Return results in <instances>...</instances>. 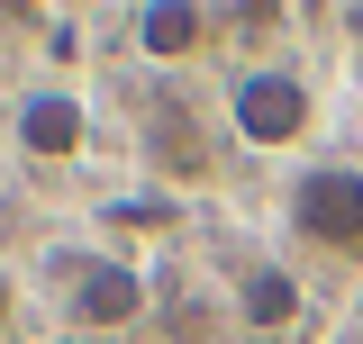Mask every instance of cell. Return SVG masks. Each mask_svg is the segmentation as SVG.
<instances>
[{"instance_id": "7", "label": "cell", "mask_w": 363, "mask_h": 344, "mask_svg": "<svg viewBox=\"0 0 363 344\" xmlns=\"http://www.w3.org/2000/svg\"><path fill=\"white\" fill-rule=\"evenodd\" d=\"M45 55H55V64H73V55H82V28H73V18H55V37H45Z\"/></svg>"}, {"instance_id": "9", "label": "cell", "mask_w": 363, "mask_h": 344, "mask_svg": "<svg viewBox=\"0 0 363 344\" xmlns=\"http://www.w3.org/2000/svg\"><path fill=\"white\" fill-rule=\"evenodd\" d=\"M345 37H363V9H345Z\"/></svg>"}, {"instance_id": "2", "label": "cell", "mask_w": 363, "mask_h": 344, "mask_svg": "<svg viewBox=\"0 0 363 344\" xmlns=\"http://www.w3.org/2000/svg\"><path fill=\"white\" fill-rule=\"evenodd\" d=\"M291 236L318 254H363V164H309L291 181Z\"/></svg>"}, {"instance_id": "6", "label": "cell", "mask_w": 363, "mask_h": 344, "mask_svg": "<svg viewBox=\"0 0 363 344\" xmlns=\"http://www.w3.org/2000/svg\"><path fill=\"white\" fill-rule=\"evenodd\" d=\"M236 308H245V326H291V317L309 308V290H300V272H291V263H245Z\"/></svg>"}, {"instance_id": "4", "label": "cell", "mask_w": 363, "mask_h": 344, "mask_svg": "<svg viewBox=\"0 0 363 344\" xmlns=\"http://www.w3.org/2000/svg\"><path fill=\"white\" fill-rule=\"evenodd\" d=\"M91 145V109H82V91H64V82H45L18 100V154H37V164H73Z\"/></svg>"}, {"instance_id": "8", "label": "cell", "mask_w": 363, "mask_h": 344, "mask_svg": "<svg viewBox=\"0 0 363 344\" xmlns=\"http://www.w3.org/2000/svg\"><path fill=\"white\" fill-rule=\"evenodd\" d=\"M9 317H18V290H9V272H0V326H9Z\"/></svg>"}, {"instance_id": "1", "label": "cell", "mask_w": 363, "mask_h": 344, "mask_svg": "<svg viewBox=\"0 0 363 344\" xmlns=\"http://www.w3.org/2000/svg\"><path fill=\"white\" fill-rule=\"evenodd\" d=\"M227 127L245 136L255 154H291V145L318 127V100H309V82H300V73L255 64V73H236V82H227Z\"/></svg>"}, {"instance_id": "3", "label": "cell", "mask_w": 363, "mask_h": 344, "mask_svg": "<svg viewBox=\"0 0 363 344\" xmlns=\"http://www.w3.org/2000/svg\"><path fill=\"white\" fill-rule=\"evenodd\" d=\"M64 317L91 326V336H118L145 317V272L128 254H82L73 263V281H64Z\"/></svg>"}, {"instance_id": "5", "label": "cell", "mask_w": 363, "mask_h": 344, "mask_svg": "<svg viewBox=\"0 0 363 344\" xmlns=\"http://www.w3.org/2000/svg\"><path fill=\"white\" fill-rule=\"evenodd\" d=\"M209 9H191V0H155V9H136L128 18V37H136V55L145 64H191L200 45H209Z\"/></svg>"}]
</instances>
